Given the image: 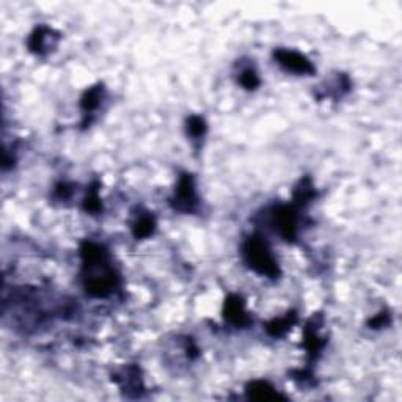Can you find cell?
Masks as SVG:
<instances>
[{
    "label": "cell",
    "instance_id": "1",
    "mask_svg": "<svg viewBox=\"0 0 402 402\" xmlns=\"http://www.w3.org/2000/svg\"><path fill=\"white\" fill-rule=\"evenodd\" d=\"M245 256H247V261L250 263V266L256 272H260V274L274 277L278 272L277 264L274 261V256H272L267 243L261 239L253 237L247 242Z\"/></svg>",
    "mask_w": 402,
    "mask_h": 402
},
{
    "label": "cell",
    "instance_id": "2",
    "mask_svg": "<svg viewBox=\"0 0 402 402\" xmlns=\"http://www.w3.org/2000/svg\"><path fill=\"white\" fill-rule=\"evenodd\" d=\"M275 57L278 59L280 65L284 66L288 71H292V73L297 74H308L313 71L311 63L305 59L304 55H300L297 52L292 51H280L275 54Z\"/></svg>",
    "mask_w": 402,
    "mask_h": 402
},
{
    "label": "cell",
    "instance_id": "3",
    "mask_svg": "<svg viewBox=\"0 0 402 402\" xmlns=\"http://www.w3.org/2000/svg\"><path fill=\"white\" fill-rule=\"evenodd\" d=\"M195 189L192 179L189 176H185L179 182V189H178V206L181 209H190L192 205L195 203Z\"/></svg>",
    "mask_w": 402,
    "mask_h": 402
},
{
    "label": "cell",
    "instance_id": "4",
    "mask_svg": "<svg viewBox=\"0 0 402 402\" xmlns=\"http://www.w3.org/2000/svg\"><path fill=\"white\" fill-rule=\"evenodd\" d=\"M252 396L255 399H270V397H275V391L274 388H270V386L264 382H260V383H253L252 385V390H250Z\"/></svg>",
    "mask_w": 402,
    "mask_h": 402
},
{
    "label": "cell",
    "instance_id": "5",
    "mask_svg": "<svg viewBox=\"0 0 402 402\" xmlns=\"http://www.w3.org/2000/svg\"><path fill=\"white\" fill-rule=\"evenodd\" d=\"M226 316L231 321L234 322H242L243 319V310H242V305L239 304V300H233V302H228L226 305Z\"/></svg>",
    "mask_w": 402,
    "mask_h": 402
},
{
    "label": "cell",
    "instance_id": "6",
    "mask_svg": "<svg viewBox=\"0 0 402 402\" xmlns=\"http://www.w3.org/2000/svg\"><path fill=\"white\" fill-rule=\"evenodd\" d=\"M153 226H154V223H153V220L149 217L141 219L137 223V231H135V234L137 236H148L153 231Z\"/></svg>",
    "mask_w": 402,
    "mask_h": 402
},
{
    "label": "cell",
    "instance_id": "7",
    "mask_svg": "<svg viewBox=\"0 0 402 402\" xmlns=\"http://www.w3.org/2000/svg\"><path fill=\"white\" fill-rule=\"evenodd\" d=\"M240 82L245 85L247 88H253V87H256V85H258V77H256V74L253 73V71H247V73L242 74Z\"/></svg>",
    "mask_w": 402,
    "mask_h": 402
},
{
    "label": "cell",
    "instance_id": "8",
    "mask_svg": "<svg viewBox=\"0 0 402 402\" xmlns=\"http://www.w3.org/2000/svg\"><path fill=\"white\" fill-rule=\"evenodd\" d=\"M189 129H190V132H192L193 135H201V134H203V131H205L203 120H201V118H192V120H190V126H189Z\"/></svg>",
    "mask_w": 402,
    "mask_h": 402
}]
</instances>
